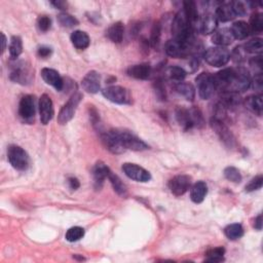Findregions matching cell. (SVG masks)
Wrapping results in <instances>:
<instances>
[{
	"mask_svg": "<svg viewBox=\"0 0 263 263\" xmlns=\"http://www.w3.org/2000/svg\"><path fill=\"white\" fill-rule=\"evenodd\" d=\"M52 53H53V50L49 47H41L38 49L37 51V53H38V56L40 58H49L51 55H52Z\"/></svg>",
	"mask_w": 263,
	"mask_h": 263,
	"instance_id": "obj_51",
	"label": "cell"
},
{
	"mask_svg": "<svg viewBox=\"0 0 263 263\" xmlns=\"http://www.w3.org/2000/svg\"><path fill=\"white\" fill-rule=\"evenodd\" d=\"M81 86L86 92L97 94L101 88V75L97 71H89L81 81Z\"/></svg>",
	"mask_w": 263,
	"mask_h": 263,
	"instance_id": "obj_16",
	"label": "cell"
},
{
	"mask_svg": "<svg viewBox=\"0 0 263 263\" xmlns=\"http://www.w3.org/2000/svg\"><path fill=\"white\" fill-rule=\"evenodd\" d=\"M263 183V177L262 175H258L255 178H253L248 185H246V192L247 193H252L255 192V190H258L262 187Z\"/></svg>",
	"mask_w": 263,
	"mask_h": 263,
	"instance_id": "obj_45",
	"label": "cell"
},
{
	"mask_svg": "<svg viewBox=\"0 0 263 263\" xmlns=\"http://www.w3.org/2000/svg\"><path fill=\"white\" fill-rule=\"evenodd\" d=\"M67 182H68V185H69L70 189H72V190H76L80 186V183H79L78 179L75 178V177H70V178H68Z\"/></svg>",
	"mask_w": 263,
	"mask_h": 263,
	"instance_id": "obj_52",
	"label": "cell"
},
{
	"mask_svg": "<svg viewBox=\"0 0 263 263\" xmlns=\"http://www.w3.org/2000/svg\"><path fill=\"white\" fill-rule=\"evenodd\" d=\"M234 40L233 36L231 34L230 29L228 28H221L216 30L212 35V42L216 44L217 47H228L231 44Z\"/></svg>",
	"mask_w": 263,
	"mask_h": 263,
	"instance_id": "obj_21",
	"label": "cell"
},
{
	"mask_svg": "<svg viewBox=\"0 0 263 263\" xmlns=\"http://www.w3.org/2000/svg\"><path fill=\"white\" fill-rule=\"evenodd\" d=\"M231 55L229 51L223 47H214L208 49L204 53V59L209 65L213 67H222L229 62Z\"/></svg>",
	"mask_w": 263,
	"mask_h": 263,
	"instance_id": "obj_2",
	"label": "cell"
},
{
	"mask_svg": "<svg viewBox=\"0 0 263 263\" xmlns=\"http://www.w3.org/2000/svg\"><path fill=\"white\" fill-rule=\"evenodd\" d=\"M176 115V120L178 123L182 126V128L187 131L193 128V124L192 122V117H190L189 109L184 107H177V109L175 111Z\"/></svg>",
	"mask_w": 263,
	"mask_h": 263,
	"instance_id": "obj_27",
	"label": "cell"
},
{
	"mask_svg": "<svg viewBox=\"0 0 263 263\" xmlns=\"http://www.w3.org/2000/svg\"><path fill=\"white\" fill-rule=\"evenodd\" d=\"M110 171L111 170L102 161H98L95 165L93 175H94V187L96 190H100L103 187L104 181L105 179H108V175H109Z\"/></svg>",
	"mask_w": 263,
	"mask_h": 263,
	"instance_id": "obj_19",
	"label": "cell"
},
{
	"mask_svg": "<svg viewBox=\"0 0 263 263\" xmlns=\"http://www.w3.org/2000/svg\"><path fill=\"white\" fill-rule=\"evenodd\" d=\"M1 43H2V48H1V53H4V51H5V49H6V41H7V39H6V37H5V35H4V33H1Z\"/></svg>",
	"mask_w": 263,
	"mask_h": 263,
	"instance_id": "obj_55",
	"label": "cell"
},
{
	"mask_svg": "<svg viewBox=\"0 0 263 263\" xmlns=\"http://www.w3.org/2000/svg\"><path fill=\"white\" fill-rule=\"evenodd\" d=\"M123 171L130 179L137 181V182L145 183L151 180V175L149 172L136 164L125 162V164L123 165Z\"/></svg>",
	"mask_w": 263,
	"mask_h": 263,
	"instance_id": "obj_10",
	"label": "cell"
},
{
	"mask_svg": "<svg viewBox=\"0 0 263 263\" xmlns=\"http://www.w3.org/2000/svg\"><path fill=\"white\" fill-rule=\"evenodd\" d=\"M37 26L40 31L47 32L52 27V19L48 16H40L37 20Z\"/></svg>",
	"mask_w": 263,
	"mask_h": 263,
	"instance_id": "obj_47",
	"label": "cell"
},
{
	"mask_svg": "<svg viewBox=\"0 0 263 263\" xmlns=\"http://www.w3.org/2000/svg\"><path fill=\"white\" fill-rule=\"evenodd\" d=\"M39 113H40V121L42 124H48L53 117L55 110H53V104L52 99L49 95L43 94L39 99Z\"/></svg>",
	"mask_w": 263,
	"mask_h": 263,
	"instance_id": "obj_15",
	"label": "cell"
},
{
	"mask_svg": "<svg viewBox=\"0 0 263 263\" xmlns=\"http://www.w3.org/2000/svg\"><path fill=\"white\" fill-rule=\"evenodd\" d=\"M81 99H83V95L80 93H74L70 97L68 102L62 107L58 114V123L60 124H66L73 119Z\"/></svg>",
	"mask_w": 263,
	"mask_h": 263,
	"instance_id": "obj_5",
	"label": "cell"
},
{
	"mask_svg": "<svg viewBox=\"0 0 263 263\" xmlns=\"http://www.w3.org/2000/svg\"><path fill=\"white\" fill-rule=\"evenodd\" d=\"M230 31H231L233 38L238 39V40L246 39L249 36V34H250L249 26H248V24L246 22H244V21L234 22L232 24V26H231Z\"/></svg>",
	"mask_w": 263,
	"mask_h": 263,
	"instance_id": "obj_29",
	"label": "cell"
},
{
	"mask_svg": "<svg viewBox=\"0 0 263 263\" xmlns=\"http://www.w3.org/2000/svg\"><path fill=\"white\" fill-rule=\"evenodd\" d=\"M166 75L171 79V80H174V81H179V83H181L182 81L186 75H187V72L185 71L184 68L182 67H179V66H171L167 69L166 71Z\"/></svg>",
	"mask_w": 263,
	"mask_h": 263,
	"instance_id": "obj_36",
	"label": "cell"
},
{
	"mask_svg": "<svg viewBox=\"0 0 263 263\" xmlns=\"http://www.w3.org/2000/svg\"><path fill=\"white\" fill-rule=\"evenodd\" d=\"M217 27H218V21H217L215 15L208 14L201 18V20H199L197 24L196 30L204 35H209L213 34L217 30Z\"/></svg>",
	"mask_w": 263,
	"mask_h": 263,
	"instance_id": "obj_18",
	"label": "cell"
},
{
	"mask_svg": "<svg viewBox=\"0 0 263 263\" xmlns=\"http://www.w3.org/2000/svg\"><path fill=\"white\" fill-rule=\"evenodd\" d=\"M117 137L120 138L123 146L126 149L134 150V151H143L149 148L148 145L145 143L143 140H141L137 136L134 135L130 131L125 130H114Z\"/></svg>",
	"mask_w": 263,
	"mask_h": 263,
	"instance_id": "obj_4",
	"label": "cell"
},
{
	"mask_svg": "<svg viewBox=\"0 0 263 263\" xmlns=\"http://www.w3.org/2000/svg\"><path fill=\"white\" fill-rule=\"evenodd\" d=\"M244 49L247 53H255V55L259 53L260 55L263 51V40L259 37L253 38L244 45Z\"/></svg>",
	"mask_w": 263,
	"mask_h": 263,
	"instance_id": "obj_38",
	"label": "cell"
},
{
	"mask_svg": "<svg viewBox=\"0 0 263 263\" xmlns=\"http://www.w3.org/2000/svg\"><path fill=\"white\" fill-rule=\"evenodd\" d=\"M225 249L223 247H217L210 249L206 253V260L209 262H221L224 260Z\"/></svg>",
	"mask_w": 263,
	"mask_h": 263,
	"instance_id": "obj_39",
	"label": "cell"
},
{
	"mask_svg": "<svg viewBox=\"0 0 263 263\" xmlns=\"http://www.w3.org/2000/svg\"><path fill=\"white\" fill-rule=\"evenodd\" d=\"M245 106L254 114L258 116L262 115V95H251L245 99Z\"/></svg>",
	"mask_w": 263,
	"mask_h": 263,
	"instance_id": "obj_26",
	"label": "cell"
},
{
	"mask_svg": "<svg viewBox=\"0 0 263 263\" xmlns=\"http://www.w3.org/2000/svg\"><path fill=\"white\" fill-rule=\"evenodd\" d=\"M224 176L225 178L228 179V181H230V182H233V183H241L242 182V174L241 172L234 167H228L225 168L224 170Z\"/></svg>",
	"mask_w": 263,
	"mask_h": 263,
	"instance_id": "obj_43",
	"label": "cell"
},
{
	"mask_svg": "<svg viewBox=\"0 0 263 263\" xmlns=\"http://www.w3.org/2000/svg\"><path fill=\"white\" fill-rule=\"evenodd\" d=\"M254 228H255L257 230H261L262 229V215H258L255 221H254Z\"/></svg>",
	"mask_w": 263,
	"mask_h": 263,
	"instance_id": "obj_54",
	"label": "cell"
},
{
	"mask_svg": "<svg viewBox=\"0 0 263 263\" xmlns=\"http://www.w3.org/2000/svg\"><path fill=\"white\" fill-rule=\"evenodd\" d=\"M126 73H128L129 76L136 79L141 80L148 79L151 74V66L149 64H146V63H144V64L133 65L128 68Z\"/></svg>",
	"mask_w": 263,
	"mask_h": 263,
	"instance_id": "obj_23",
	"label": "cell"
},
{
	"mask_svg": "<svg viewBox=\"0 0 263 263\" xmlns=\"http://www.w3.org/2000/svg\"><path fill=\"white\" fill-rule=\"evenodd\" d=\"M250 65L255 68V69H258L259 72L262 71V66H263V63H262V57L261 55L257 56V57H254L250 60Z\"/></svg>",
	"mask_w": 263,
	"mask_h": 263,
	"instance_id": "obj_50",
	"label": "cell"
},
{
	"mask_svg": "<svg viewBox=\"0 0 263 263\" xmlns=\"http://www.w3.org/2000/svg\"><path fill=\"white\" fill-rule=\"evenodd\" d=\"M71 42L77 50H86L89 47V36L85 32L76 30L71 34Z\"/></svg>",
	"mask_w": 263,
	"mask_h": 263,
	"instance_id": "obj_28",
	"label": "cell"
},
{
	"mask_svg": "<svg viewBox=\"0 0 263 263\" xmlns=\"http://www.w3.org/2000/svg\"><path fill=\"white\" fill-rule=\"evenodd\" d=\"M7 158L10 164L18 171H26L30 165V158L22 147L12 145L7 149Z\"/></svg>",
	"mask_w": 263,
	"mask_h": 263,
	"instance_id": "obj_3",
	"label": "cell"
},
{
	"mask_svg": "<svg viewBox=\"0 0 263 263\" xmlns=\"http://www.w3.org/2000/svg\"><path fill=\"white\" fill-rule=\"evenodd\" d=\"M219 102L225 106L229 111H233L234 109L242 104V98L238 93L232 92H222L219 96Z\"/></svg>",
	"mask_w": 263,
	"mask_h": 263,
	"instance_id": "obj_22",
	"label": "cell"
},
{
	"mask_svg": "<svg viewBox=\"0 0 263 263\" xmlns=\"http://www.w3.org/2000/svg\"><path fill=\"white\" fill-rule=\"evenodd\" d=\"M8 50H10V55L13 60L19 58L23 53V42L21 37H19V36H13Z\"/></svg>",
	"mask_w": 263,
	"mask_h": 263,
	"instance_id": "obj_35",
	"label": "cell"
},
{
	"mask_svg": "<svg viewBox=\"0 0 263 263\" xmlns=\"http://www.w3.org/2000/svg\"><path fill=\"white\" fill-rule=\"evenodd\" d=\"M189 113H190V117H192L193 128H197V129L204 128L206 123H205V119L201 109L197 107H192V108H189Z\"/></svg>",
	"mask_w": 263,
	"mask_h": 263,
	"instance_id": "obj_37",
	"label": "cell"
},
{
	"mask_svg": "<svg viewBox=\"0 0 263 263\" xmlns=\"http://www.w3.org/2000/svg\"><path fill=\"white\" fill-rule=\"evenodd\" d=\"M208 194V186L204 181H197L192 188H190V198L195 204H201L204 202Z\"/></svg>",
	"mask_w": 263,
	"mask_h": 263,
	"instance_id": "obj_24",
	"label": "cell"
},
{
	"mask_svg": "<svg viewBox=\"0 0 263 263\" xmlns=\"http://www.w3.org/2000/svg\"><path fill=\"white\" fill-rule=\"evenodd\" d=\"M103 96L109 100L110 102L116 103V104H130L132 102V96L129 92V89H126L120 86H111L104 88L102 90Z\"/></svg>",
	"mask_w": 263,
	"mask_h": 263,
	"instance_id": "obj_6",
	"label": "cell"
},
{
	"mask_svg": "<svg viewBox=\"0 0 263 263\" xmlns=\"http://www.w3.org/2000/svg\"><path fill=\"white\" fill-rule=\"evenodd\" d=\"M183 12L185 14V17H186L188 23L192 25V27L194 30H196L197 24H198L199 20H201V17H199L196 3L194 1H193V0H187V1H184L183 2Z\"/></svg>",
	"mask_w": 263,
	"mask_h": 263,
	"instance_id": "obj_20",
	"label": "cell"
},
{
	"mask_svg": "<svg viewBox=\"0 0 263 263\" xmlns=\"http://www.w3.org/2000/svg\"><path fill=\"white\" fill-rule=\"evenodd\" d=\"M124 27L122 22H116L112 24L107 30V36L112 42L121 43L123 39Z\"/></svg>",
	"mask_w": 263,
	"mask_h": 263,
	"instance_id": "obj_30",
	"label": "cell"
},
{
	"mask_svg": "<svg viewBox=\"0 0 263 263\" xmlns=\"http://www.w3.org/2000/svg\"><path fill=\"white\" fill-rule=\"evenodd\" d=\"M160 38H161V25L159 22H158L153 25L151 29L150 39H149V43L151 47L154 49H158L160 43Z\"/></svg>",
	"mask_w": 263,
	"mask_h": 263,
	"instance_id": "obj_40",
	"label": "cell"
},
{
	"mask_svg": "<svg viewBox=\"0 0 263 263\" xmlns=\"http://www.w3.org/2000/svg\"><path fill=\"white\" fill-rule=\"evenodd\" d=\"M31 76L32 74L29 68L23 62L16 63L10 74L11 80H13L16 84H20L23 86L30 83Z\"/></svg>",
	"mask_w": 263,
	"mask_h": 263,
	"instance_id": "obj_13",
	"label": "cell"
},
{
	"mask_svg": "<svg viewBox=\"0 0 263 263\" xmlns=\"http://www.w3.org/2000/svg\"><path fill=\"white\" fill-rule=\"evenodd\" d=\"M153 88H154V93H156V96L159 101H166L167 92H166L164 81H162L161 78H158L156 81H154Z\"/></svg>",
	"mask_w": 263,
	"mask_h": 263,
	"instance_id": "obj_44",
	"label": "cell"
},
{
	"mask_svg": "<svg viewBox=\"0 0 263 263\" xmlns=\"http://www.w3.org/2000/svg\"><path fill=\"white\" fill-rule=\"evenodd\" d=\"M215 17L217 21L225 23L233 20L237 16H235L233 12L231 2H229V3H221L218 7H217Z\"/></svg>",
	"mask_w": 263,
	"mask_h": 263,
	"instance_id": "obj_25",
	"label": "cell"
},
{
	"mask_svg": "<svg viewBox=\"0 0 263 263\" xmlns=\"http://www.w3.org/2000/svg\"><path fill=\"white\" fill-rule=\"evenodd\" d=\"M195 83L197 92L201 99L208 100L213 96L216 88L212 74L208 73V72H203V73H201L195 78Z\"/></svg>",
	"mask_w": 263,
	"mask_h": 263,
	"instance_id": "obj_9",
	"label": "cell"
},
{
	"mask_svg": "<svg viewBox=\"0 0 263 263\" xmlns=\"http://www.w3.org/2000/svg\"><path fill=\"white\" fill-rule=\"evenodd\" d=\"M246 51L244 49V45H240V47H237L233 52H232V58L235 62H243L245 60V57H246Z\"/></svg>",
	"mask_w": 263,
	"mask_h": 263,
	"instance_id": "obj_48",
	"label": "cell"
},
{
	"mask_svg": "<svg viewBox=\"0 0 263 263\" xmlns=\"http://www.w3.org/2000/svg\"><path fill=\"white\" fill-rule=\"evenodd\" d=\"M175 89L179 95L183 96L187 101L193 102L195 98V88L192 84L182 83V81H181V83L176 85Z\"/></svg>",
	"mask_w": 263,
	"mask_h": 263,
	"instance_id": "obj_31",
	"label": "cell"
},
{
	"mask_svg": "<svg viewBox=\"0 0 263 263\" xmlns=\"http://www.w3.org/2000/svg\"><path fill=\"white\" fill-rule=\"evenodd\" d=\"M251 86H253L254 89L257 90L259 94H261L263 88V77L262 73H257L251 81Z\"/></svg>",
	"mask_w": 263,
	"mask_h": 263,
	"instance_id": "obj_49",
	"label": "cell"
},
{
	"mask_svg": "<svg viewBox=\"0 0 263 263\" xmlns=\"http://www.w3.org/2000/svg\"><path fill=\"white\" fill-rule=\"evenodd\" d=\"M192 185V178L187 175H178L172 178L169 182L171 193L176 196L183 195Z\"/></svg>",
	"mask_w": 263,
	"mask_h": 263,
	"instance_id": "obj_14",
	"label": "cell"
},
{
	"mask_svg": "<svg viewBox=\"0 0 263 263\" xmlns=\"http://www.w3.org/2000/svg\"><path fill=\"white\" fill-rule=\"evenodd\" d=\"M251 75L246 68H233V74L228 92L243 93L251 87Z\"/></svg>",
	"mask_w": 263,
	"mask_h": 263,
	"instance_id": "obj_1",
	"label": "cell"
},
{
	"mask_svg": "<svg viewBox=\"0 0 263 263\" xmlns=\"http://www.w3.org/2000/svg\"><path fill=\"white\" fill-rule=\"evenodd\" d=\"M100 137L104 144V146L114 154H121L125 151V148L123 146V144L117 137V135L114 130H110L109 132L102 131L100 132Z\"/></svg>",
	"mask_w": 263,
	"mask_h": 263,
	"instance_id": "obj_11",
	"label": "cell"
},
{
	"mask_svg": "<svg viewBox=\"0 0 263 263\" xmlns=\"http://www.w3.org/2000/svg\"><path fill=\"white\" fill-rule=\"evenodd\" d=\"M36 112L35 98L31 95L24 96L19 104V115L24 122L32 123Z\"/></svg>",
	"mask_w": 263,
	"mask_h": 263,
	"instance_id": "obj_12",
	"label": "cell"
},
{
	"mask_svg": "<svg viewBox=\"0 0 263 263\" xmlns=\"http://www.w3.org/2000/svg\"><path fill=\"white\" fill-rule=\"evenodd\" d=\"M224 233L226 238L230 241H237L241 239L244 235V228L242 224L239 223H233L228 226H226L224 229Z\"/></svg>",
	"mask_w": 263,
	"mask_h": 263,
	"instance_id": "obj_33",
	"label": "cell"
},
{
	"mask_svg": "<svg viewBox=\"0 0 263 263\" xmlns=\"http://www.w3.org/2000/svg\"><path fill=\"white\" fill-rule=\"evenodd\" d=\"M231 5H232V8H233V12H234V14L237 17L238 16L243 17V16L247 15L248 6L245 2H243V1H233V2H231Z\"/></svg>",
	"mask_w": 263,
	"mask_h": 263,
	"instance_id": "obj_46",
	"label": "cell"
},
{
	"mask_svg": "<svg viewBox=\"0 0 263 263\" xmlns=\"http://www.w3.org/2000/svg\"><path fill=\"white\" fill-rule=\"evenodd\" d=\"M195 47H190L188 44H185L173 38L166 43L165 51L167 53V55L172 58L182 59L192 55L193 50H195Z\"/></svg>",
	"mask_w": 263,
	"mask_h": 263,
	"instance_id": "obj_7",
	"label": "cell"
},
{
	"mask_svg": "<svg viewBox=\"0 0 263 263\" xmlns=\"http://www.w3.org/2000/svg\"><path fill=\"white\" fill-rule=\"evenodd\" d=\"M249 31L252 34H260L263 31V16L260 13L253 14L250 18Z\"/></svg>",
	"mask_w": 263,
	"mask_h": 263,
	"instance_id": "obj_34",
	"label": "cell"
},
{
	"mask_svg": "<svg viewBox=\"0 0 263 263\" xmlns=\"http://www.w3.org/2000/svg\"><path fill=\"white\" fill-rule=\"evenodd\" d=\"M84 237H85V229L83 228H79V226H74V228H69L65 234L66 240L70 243L77 242Z\"/></svg>",
	"mask_w": 263,
	"mask_h": 263,
	"instance_id": "obj_41",
	"label": "cell"
},
{
	"mask_svg": "<svg viewBox=\"0 0 263 263\" xmlns=\"http://www.w3.org/2000/svg\"><path fill=\"white\" fill-rule=\"evenodd\" d=\"M210 124L212 126L213 131L216 133V135L218 136L221 142L225 145L226 147L231 149L235 146V138L233 134L230 132V130L228 128V125L225 124V123L215 119V117H212Z\"/></svg>",
	"mask_w": 263,
	"mask_h": 263,
	"instance_id": "obj_8",
	"label": "cell"
},
{
	"mask_svg": "<svg viewBox=\"0 0 263 263\" xmlns=\"http://www.w3.org/2000/svg\"><path fill=\"white\" fill-rule=\"evenodd\" d=\"M51 3H52V5H53L56 8H58V10H67V6H68L67 2L59 1V0H58V1H53Z\"/></svg>",
	"mask_w": 263,
	"mask_h": 263,
	"instance_id": "obj_53",
	"label": "cell"
},
{
	"mask_svg": "<svg viewBox=\"0 0 263 263\" xmlns=\"http://www.w3.org/2000/svg\"><path fill=\"white\" fill-rule=\"evenodd\" d=\"M58 22L64 28H72V27L78 25V20L76 18L66 13H62L58 16Z\"/></svg>",
	"mask_w": 263,
	"mask_h": 263,
	"instance_id": "obj_42",
	"label": "cell"
},
{
	"mask_svg": "<svg viewBox=\"0 0 263 263\" xmlns=\"http://www.w3.org/2000/svg\"><path fill=\"white\" fill-rule=\"evenodd\" d=\"M108 179H109L110 183L114 189V192L117 194L121 195V196H126V194H128V188H126V186L124 185V183L123 182L119 176L115 175L110 171L109 175H108Z\"/></svg>",
	"mask_w": 263,
	"mask_h": 263,
	"instance_id": "obj_32",
	"label": "cell"
},
{
	"mask_svg": "<svg viewBox=\"0 0 263 263\" xmlns=\"http://www.w3.org/2000/svg\"><path fill=\"white\" fill-rule=\"evenodd\" d=\"M41 77L48 85L55 88L57 90H62L64 88V80L59 72L52 68H43L41 70Z\"/></svg>",
	"mask_w": 263,
	"mask_h": 263,
	"instance_id": "obj_17",
	"label": "cell"
}]
</instances>
